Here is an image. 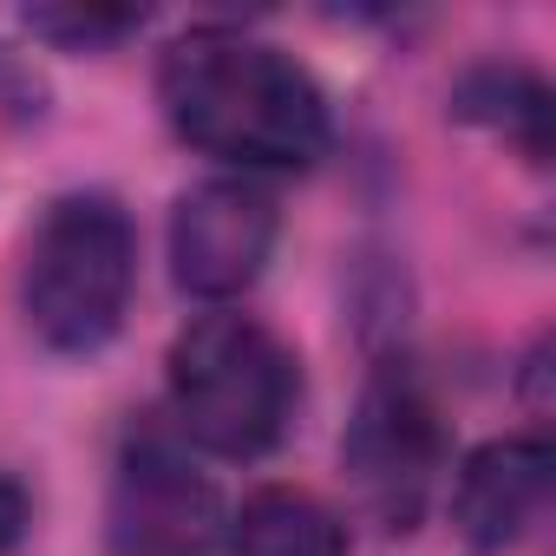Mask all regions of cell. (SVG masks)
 Segmentation results:
<instances>
[{"label": "cell", "instance_id": "obj_1", "mask_svg": "<svg viewBox=\"0 0 556 556\" xmlns=\"http://www.w3.org/2000/svg\"><path fill=\"white\" fill-rule=\"evenodd\" d=\"M157 99L184 144L242 170H302L328 151V99L315 73L236 27L184 34L157 66Z\"/></svg>", "mask_w": 556, "mask_h": 556}, {"label": "cell", "instance_id": "obj_2", "mask_svg": "<svg viewBox=\"0 0 556 556\" xmlns=\"http://www.w3.org/2000/svg\"><path fill=\"white\" fill-rule=\"evenodd\" d=\"M302 400V361L255 315H197L170 341L177 432L216 458H262L289 432Z\"/></svg>", "mask_w": 556, "mask_h": 556}, {"label": "cell", "instance_id": "obj_3", "mask_svg": "<svg viewBox=\"0 0 556 556\" xmlns=\"http://www.w3.org/2000/svg\"><path fill=\"white\" fill-rule=\"evenodd\" d=\"M131 282H138L131 216L99 190H73L40 216L27 242L21 308L53 354H92L118 334Z\"/></svg>", "mask_w": 556, "mask_h": 556}, {"label": "cell", "instance_id": "obj_4", "mask_svg": "<svg viewBox=\"0 0 556 556\" xmlns=\"http://www.w3.org/2000/svg\"><path fill=\"white\" fill-rule=\"evenodd\" d=\"M341 465L361 491V504L387 530H413L426 517V497L445 465V426L426 393V380L406 361H380L361 387V406L341 439Z\"/></svg>", "mask_w": 556, "mask_h": 556}, {"label": "cell", "instance_id": "obj_5", "mask_svg": "<svg viewBox=\"0 0 556 556\" xmlns=\"http://www.w3.org/2000/svg\"><path fill=\"white\" fill-rule=\"evenodd\" d=\"M105 543L112 556H223L229 510L210 471L190 465V452L164 432H131L112 471L105 504Z\"/></svg>", "mask_w": 556, "mask_h": 556}, {"label": "cell", "instance_id": "obj_6", "mask_svg": "<svg viewBox=\"0 0 556 556\" xmlns=\"http://www.w3.org/2000/svg\"><path fill=\"white\" fill-rule=\"evenodd\" d=\"M275 197L255 177H210L190 184L170 210V275L197 302H229L268 268L275 249Z\"/></svg>", "mask_w": 556, "mask_h": 556}, {"label": "cell", "instance_id": "obj_7", "mask_svg": "<svg viewBox=\"0 0 556 556\" xmlns=\"http://www.w3.org/2000/svg\"><path fill=\"white\" fill-rule=\"evenodd\" d=\"M556 491V452L543 432H517V439H491L458 465L452 484V523L478 543V549H504L517 543Z\"/></svg>", "mask_w": 556, "mask_h": 556}, {"label": "cell", "instance_id": "obj_8", "mask_svg": "<svg viewBox=\"0 0 556 556\" xmlns=\"http://www.w3.org/2000/svg\"><path fill=\"white\" fill-rule=\"evenodd\" d=\"M229 556H348V523L302 484H262L229 517Z\"/></svg>", "mask_w": 556, "mask_h": 556}, {"label": "cell", "instance_id": "obj_9", "mask_svg": "<svg viewBox=\"0 0 556 556\" xmlns=\"http://www.w3.org/2000/svg\"><path fill=\"white\" fill-rule=\"evenodd\" d=\"M452 112L497 131L510 151H523L530 164H549V86L530 66H471L452 92Z\"/></svg>", "mask_w": 556, "mask_h": 556}, {"label": "cell", "instance_id": "obj_10", "mask_svg": "<svg viewBox=\"0 0 556 556\" xmlns=\"http://www.w3.org/2000/svg\"><path fill=\"white\" fill-rule=\"evenodd\" d=\"M138 27H144L138 8H27V34L53 40L66 53H105Z\"/></svg>", "mask_w": 556, "mask_h": 556}, {"label": "cell", "instance_id": "obj_11", "mask_svg": "<svg viewBox=\"0 0 556 556\" xmlns=\"http://www.w3.org/2000/svg\"><path fill=\"white\" fill-rule=\"evenodd\" d=\"M27 523H34V504H27L21 478H8V471H0V556H8V549L27 536Z\"/></svg>", "mask_w": 556, "mask_h": 556}]
</instances>
